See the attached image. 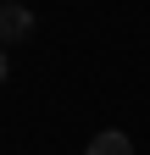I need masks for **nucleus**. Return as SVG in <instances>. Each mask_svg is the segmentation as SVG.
I'll return each instance as SVG.
<instances>
[{"mask_svg": "<svg viewBox=\"0 0 150 155\" xmlns=\"http://www.w3.org/2000/svg\"><path fill=\"white\" fill-rule=\"evenodd\" d=\"M33 33V11L22 0H0V45H22Z\"/></svg>", "mask_w": 150, "mask_h": 155, "instance_id": "1", "label": "nucleus"}, {"mask_svg": "<svg viewBox=\"0 0 150 155\" xmlns=\"http://www.w3.org/2000/svg\"><path fill=\"white\" fill-rule=\"evenodd\" d=\"M6 72H11V67H6V50H0V83H6Z\"/></svg>", "mask_w": 150, "mask_h": 155, "instance_id": "3", "label": "nucleus"}, {"mask_svg": "<svg viewBox=\"0 0 150 155\" xmlns=\"http://www.w3.org/2000/svg\"><path fill=\"white\" fill-rule=\"evenodd\" d=\"M84 155H134V139H128L122 127H106V133H95V139H89Z\"/></svg>", "mask_w": 150, "mask_h": 155, "instance_id": "2", "label": "nucleus"}]
</instances>
